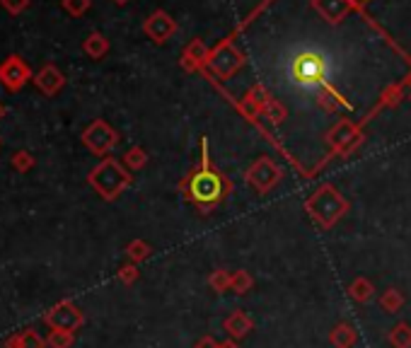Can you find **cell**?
<instances>
[{"label": "cell", "instance_id": "cell-1", "mask_svg": "<svg viewBox=\"0 0 411 348\" xmlns=\"http://www.w3.org/2000/svg\"><path fill=\"white\" fill-rule=\"evenodd\" d=\"M307 211L322 227H332L348 211V201L336 191V186L324 184L307 198Z\"/></svg>", "mask_w": 411, "mask_h": 348}, {"label": "cell", "instance_id": "cell-2", "mask_svg": "<svg viewBox=\"0 0 411 348\" xmlns=\"http://www.w3.org/2000/svg\"><path fill=\"white\" fill-rule=\"evenodd\" d=\"M90 184L99 191L102 198H116L131 184V174L116 160H102L90 174Z\"/></svg>", "mask_w": 411, "mask_h": 348}, {"label": "cell", "instance_id": "cell-3", "mask_svg": "<svg viewBox=\"0 0 411 348\" xmlns=\"http://www.w3.org/2000/svg\"><path fill=\"white\" fill-rule=\"evenodd\" d=\"M222 193H225V182L213 169H201V172H196L189 179V198L201 203V206L218 203L222 198Z\"/></svg>", "mask_w": 411, "mask_h": 348}, {"label": "cell", "instance_id": "cell-4", "mask_svg": "<svg viewBox=\"0 0 411 348\" xmlns=\"http://www.w3.org/2000/svg\"><path fill=\"white\" fill-rule=\"evenodd\" d=\"M44 322L51 329H58V331H75V329H80L82 322H85V314H82V309L77 307L75 302L63 300V302L53 304V307L44 314Z\"/></svg>", "mask_w": 411, "mask_h": 348}, {"label": "cell", "instance_id": "cell-5", "mask_svg": "<svg viewBox=\"0 0 411 348\" xmlns=\"http://www.w3.org/2000/svg\"><path fill=\"white\" fill-rule=\"evenodd\" d=\"M278 179H280V167L269 157L256 160V162L249 167V174H247V182H249L259 193H269L271 188L278 184Z\"/></svg>", "mask_w": 411, "mask_h": 348}, {"label": "cell", "instance_id": "cell-6", "mask_svg": "<svg viewBox=\"0 0 411 348\" xmlns=\"http://www.w3.org/2000/svg\"><path fill=\"white\" fill-rule=\"evenodd\" d=\"M82 143H85L92 153L104 155L119 143V135H116V130L111 128L109 124H104V121H95V124L87 126L85 133H82Z\"/></svg>", "mask_w": 411, "mask_h": 348}, {"label": "cell", "instance_id": "cell-7", "mask_svg": "<svg viewBox=\"0 0 411 348\" xmlns=\"http://www.w3.org/2000/svg\"><path fill=\"white\" fill-rule=\"evenodd\" d=\"M29 80V68L19 56L5 58V63H0V82L8 90H19L24 87V82Z\"/></svg>", "mask_w": 411, "mask_h": 348}, {"label": "cell", "instance_id": "cell-8", "mask_svg": "<svg viewBox=\"0 0 411 348\" xmlns=\"http://www.w3.org/2000/svg\"><path fill=\"white\" fill-rule=\"evenodd\" d=\"M211 66H213V70H216L218 75L225 80V77H230L232 72L237 70V66H240V58H237V53L225 44V46H220L216 53H213Z\"/></svg>", "mask_w": 411, "mask_h": 348}, {"label": "cell", "instance_id": "cell-9", "mask_svg": "<svg viewBox=\"0 0 411 348\" xmlns=\"http://www.w3.org/2000/svg\"><path fill=\"white\" fill-rule=\"evenodd\" d=\"M34 82H37V87L44 92V95H56L58 90L63 87V82H66V77H63V72L58 70L56 66H44L41 70L37 72V77H34Z\"/></svg>", "mask_w": 411, "mask_h": 348}, {"label": "cell", "instance_id": "cell-10", "mask_svg": "<svg viewBox=\"0 0 411 348\" xmlns=\"http://www.w3.org/2000/svg\"><path fill=\"white\" fill-rule=\"evenodd\" d=\"M177 29L174 19L167 12H155L153 17L145 22V32L155 39V41H164L167 37H172V32Z\"/></svg>", "mask_w": 411, "mask_h": 348}, {"label": "cell", "instance_id": "cell-11", "mask_svg": "<svg viewBox=\"0 0 411 348\" xmlns=\"http://www.w3.org/2000/svg\"><path fill=\"white\" fill-rule=\"evenodd\" d=\"M251 327H254V322H251V317L245 312V309H235V312L227 314L225 322H222V329H225L232 338L247 336V334L251 331Z\"/></svg>", "mask_w": 411, "mask_h": 348}, {"label": "cell", "instance_id": "cell-12", "mask_svg": "<svg viewBox=\"0 0 411 348\" xmlns=\"http://www.w3.org/2000/svg\"><path fill=\"white\" fill-rule=\"evenodd\" d=\"M329 341H332L334 348H353L358 341V334L356 329H353V324L338 322L336 327L332 329V334H329Z\"/></svg>", "mask_w": 411, "mask_h": 348}, {"label": "cell", "instance_id": "cell-13", "mask_svg": "<svg viewBox=\"0 0 411 348\" xmlns=\"http://www.w3.org/2000/svg\"><path fill=\"white\" fill-rule=\"evenodd\" d=\"M372 293H375V285L367 278H363V276H358V278L351 280V285H348V298L356 300V302H367V300L372 298Z\"/></svg>", "mask_w": 411, "mask_h": 348}, {"label": "cell", "instance_id": "cell-14", "mask_svg": "<svg viewBox=\"0 0 411 348\" xmlns=\"http://www.w3.org/2000/svg\"><path fill=\"white\" fill-rule=\"evenodd\" d=\"M390 343L394 348H411V324L409 322H396L390 331Z\"/></svg>", "mask_w": 411, "mask_h": 348}, {"label": "cell", "instance_id": "cell-15", "mask_svg": "<svg viewBox=\"0 0 411 348\" xmlns=\"http://www.w3.org/2000/svg\"><path fill=\"white\" fill-rule=\"evenodd\" d=\"M380 304L387 314H394V312H399L401 304H404V295L399 293V288H387L380 298Z\"/></svg>", "mask_w": 411, "mask_h": 348}, {"label": "cell", "instance_id": "cell-16", "mask_svg": "<svg viewBox=\"0 0 411 348\" xmlns=\"http://www.w3.org/2000/svg\"><path fill=\"white\" fill-rule=\"evenodd\" d=\"M208 285H211L216 293H225V290H230V285H232V273L225 269H216L211 276H208Z\"/></svg>", "mask_w": 411, "mask_h": 348}, {"label": "cell", "instance_id": "cell-17", "mask_svg": "<svg viewBox=\"0 0 411 348\" xmlns=\"http://www.w3.org/2000/svg\"><path fill=\"white\" fill-rule=\"evenodd\" d=\"M85 53H90L92 58H102L106 53V48H109V44H106V39L102 37V34H90V37L85 39Z\"/></svg>", "mask_w": 411, "mask_h": 348}, {"label": "cell", "instance_id": "cell-18", "mask_svg": "<svg viewBox=\"0 0 411 348\" xmlns=\"http://www.w3.org/2000/svg\"><path fill=\"white\" fill-rule=\"evenodd\" d=\"M251 285H254V278L249 276V271L240 269V271H235V273H232V285H230V288L235 290V293H240V295L249 293Z\"/></svg>", "mask_w": 411, "mask_h": 348}, {"label": "cell", "instance_id": "cell-19", "mask_svg": "<svg viewBox=\"0 0 411 348\" xmlns=\"http://www.w3.org/2000/svg\"><path fill=\"white\" fill-rule=\"evenodd\" d=\"M73 331H58V329H51V334H48L46 338V346L51 348H70L73 346Z\"/></svg>", "mask_w": 411, "mask_h": 348}, {"label": "cell", "instance_id": "cell-20", "mask_svg": "<svg viewBox=\"0 0 411 348\" xmlns=\"http://www.w3.org/2000/svg\"><path fill=\"white\" fill-rule=\"evenodd\" d=\"M126 254H128L133 261H143V259H148V256H150V246L145 244L143 240H135V242H131V244L126 246Z\"/></svg>", "mask_w": 411, "mask_h": 348}, {"label": "cell", "instance_id": "cell-21", "mask_svg": "<svg viewBox=\"0 0 411 348\" xmlns=\"http://www.w3.org/2000/svg\"><path fill=\"white\" fill-rule=\"evenodd\" d=\"M12 167L17 172H27V169L34 167V157L29 153H24V150H19V153L12 155Z\"/></svg>", "mask_w": 411, "mask_h": 348}, {"label": "cell", "instance_id": "cell-22", "mask_svg": "<svg viewBox=\"0 0 411 348\" xmlns=\"http://www.w3.org/2000/svg\"><path fill=\"white\" fill-rule=\"evenodd\" d=\"M22 348H46V341H44L37 331L27 329V331L22 334Z\"/></svg>", "mask_w": 411, "mask_h": 348}, {"label": "cell", "instance_id": "cell-23", "mask_svg": "<svg viewBox=\"0 0 411 348\" xmlns=\"http://www.w3.org/2000/svg\"><path fill=\"white\" fill-rule=\"evenodd\" d=\"M145 153L140 148H131L128 153H126V164H128V167H133V169H138V167H143L145 164Z\"/></svg>", "mask_w": 411, "mask_h": 348}, {"label": "cell", "instance_id": "cell-24", "mask_svg": "<svg viewBox=\"0 0 411 348\" xmlns=\"http://www.w3.org/2000/svg\"><path fill=\"white\" fill-rule=\"evenodd\" d=\"M63 8L77 17V14H82L87 8H90V0H63Z\"/></svg>", "mask_w": 411, "mask_h": 348}, {"label": "cell", "instance_id": "cell-25", "mask_svg": "<svg viewBox=\"0 0 411 348\" xmlns=\"http://www.w3.org/2000/svg\"><path fill=\"white\" fill-rule=\"evenodd\" d=\"M135 278H138V269H135V266H124V269L119 271V280H121V283L131 285Z\"/></svg>", "mask_w": 411, "mask_h": 348}, {"label": "cell", "instance_id": "cell-26", "mask_svg": "<svg viewBox=\"0 0 411 348\" xmlns=\"http://www.w3.org/2000/svg\"><path fill=\"white\" fill-rule=\"evenodd\" d=\"M27 5H29V0H3V8L8 10V12H12V14L27 10Z\"/></svg>", "mask_w": 411, "mask_h": 348}, {"label": "cell", "instance_id": "cell-27", "mask_svg": "<svg viewBox=\"0 0 411 348\" xmlns=\"http://www.w3.org/2000/svg\"><path fill=\"white\" fill-rule=\"evenodd\" d=\"M193 348H220V341H216L213 336H201L193 343Z\"/></svg>", "mask_w": 411, "mask_h": 348}, {"label": "cell", "instance_id": "cell-28", "mask_svg": "<svg viewBox=\"0 0 411 348\" xmlns=\"http://www.w3.org/2000/svg\"><path fill=\"white\" fill-rule=\"evenodd\" d=\"M5 348H22V334H15L5 341Z\"/></svg>", "mask_w": 411, "mask_h": 348}, {"label": "cell", "instance_id": "cell-29", "mask_svg": "<svg viewBox=\"0 0 411 348\" xmlns=\"http://www.w3.org/2000/svg\"><path fill=\"white\" fill-rule=\"evenodd\" d=\"M220 348H237V343L232 341V338L230 341H220Z\"/></svg>", "mask_w": 411, "mask_h": 348}, {"label": "cell", "instance_id": "cell-30", "mask_svg": "<svg viewBox=\"0 0 411 348\" xmlns=\"http://www.w3.org/2000/svg\"><path fill=\"white\" fill-rule=\"evenodd\" d=\"M3 114H5V109H3V104H0V119H3Z\"/></svg>", "mask_w": 411, "mask_h": 348}, {"label": "cell", "instance_id": "cell-31", "mask_svg": "<svg viewBox=\"0 0 411 348\" xmlns=\"http://www.w3.org/2000/svg\"><path fill=\"white\" fill-rule=\"evenodd\" d=\"M116 3H126V0H116Z\"/></svg>", "mask_w": 411, "mask_h": 348}, {"label": "cell", "instance_id": "cell-32", "mask_svg": "<svg viewBox=\"0 0 411 348\" xmlns=\"http://www.w3.org/2000/svg\"><path fill=\"white\" fill-rule=\"evenodd\" d=\"M358 3H363V0H358Z\"/></svg>", "mask_w": 411, "mask_h": 348}]
</instances>
